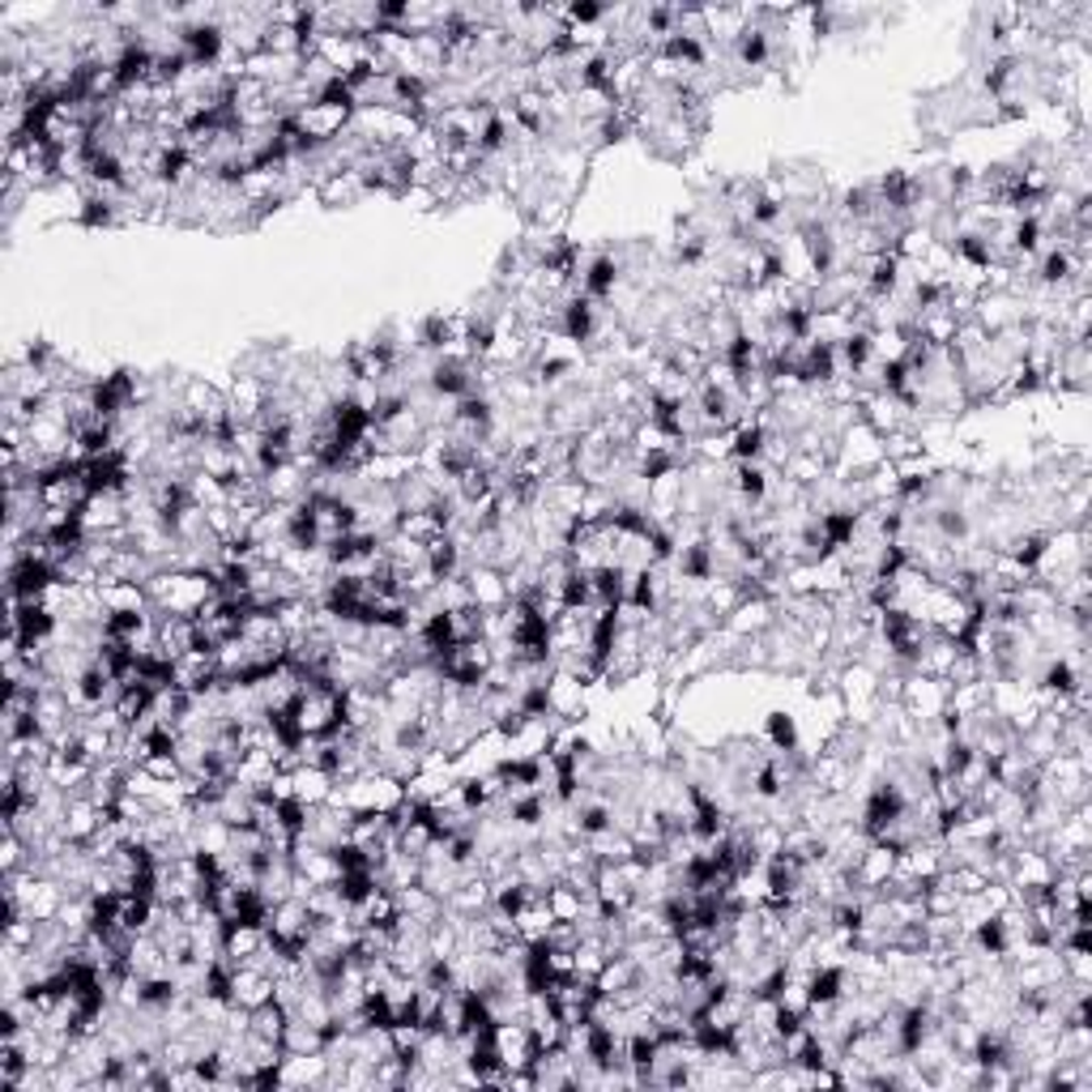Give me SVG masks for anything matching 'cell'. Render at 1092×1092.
<instances>
[{
  "instance_id": "obj_1",
  "label": "cell",
  "mask_w": 1092,
  "mask_h": 1092,
  "mask_svg": "<svg viewBox=\"0 0 1092 1092\" xmlns=\"http://www.w3.org/2000/svg\"><path fill=\"white\" fill-rule=\"evenodd\" d=\"M312 197H316V202H321V205H329V209H341V205H359V202H367V188H363V180H359L354 171H338V176L321 180Z\"/></svg>"
}]
</instances>
